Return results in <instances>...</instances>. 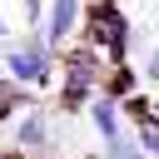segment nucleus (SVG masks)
I'll use <instances>...</instances> for the list:
<instances>
[{
  "mask_svg": "<svg viewBox=\"0 0 159 159\" xmlns=\"http://www.w3.org/2000/svg\"><path fill=\"white\" fill-rule=\"evenodd\" d=\"M10 139H15V154H50V144H55V119H50L40 104H30V109H20V114L10 119Z\"/></svg>",
  "mask_w": 159,
  "mask_h": 159,
  "instance_id": "nucleus-3",
  "label": "nucleus"
},
{
  "mask_svg": "<svg viewBox=\"0 0 159 159\" xmlns=\"http://www.w3.org/2000/svg\"><path fill=\"white\" fill-rule=\"evenodd\" d=\"M84 114H89V129L99 134V144H109V139H119V134H124V114H119V104H114L109 94H94Z\"/></svg>",
  "mask_w": 159,
  "mask_h": 159,
  "instance_id": "nucleus-5",
  "label": "nucleus"
},
{
  "mask_svg": "<svg viewBox=\"0 0 159 159\" xmlns=\"http://www.w3.org/2000/svg\"><path fill=\"white\" fill-rule=\"evenodd\" d=\"M5 75L20 89H50L55 84V50L40 35H25L15 45H5Z\"/></svg>",
  "mask_w": 159,
  "mask_h": 159,
  "instance_id": "nucleus-2",
  "label": "nucleus"
},
{
  "mask_svg": "<svg viewBox=\"0 0 159 159\" xmlns=\"http://www.w3.org/2000/svg\"><path fill=\"white\" fill-rule=\"evenodd\" d=\"M80 5L84 0H45V25H40V40L50 50H65L70 35L80 30Z\"/></svg>",
  "mask_w": 159,
  "mask_h": 159,
  "instance_id": "nucleus-4",
  "label": "nucleus"
},
{
  "mask_svg": "<svg viewBox=\"0 0 159 159\" xmlns=\"http://www.w3.org/2000/svg\"><path fill=\"white\" fill-rule=\"evenodd\" d=\"M144 80H149V84H159V50L144 60Z\"/></svg>",
  "mask_w": 159,
  "mask_h": 159,
  "instance_id": "nucleus-7",
  "label": "nucleus"
},
{
  "mask_svg": "<svg viewBox=\"0 0 159 159\" xmlns=\"http://www.w3.org/2000/svg\"><path fill=\"white\" fill-rule=\"evenodd\" d=\"M134 139H139V154H144V159H159V119L134 124Z\"/></svg>",
  "mask_w": 159,
  "mask_h": 159,
  "instance_id": "nucleus-6",
  "label": "nucleus"
},
{
  "mask_svg": "<svg viewBox=\"0 0 159 159\" xmlns=\"http://www.w3.org/2000/svg\"><path fill=\"white\" fill-rule=\"evenodd\" d=\"M0 70H5V40H0Z\"/></svg>",
  "mask_w": 159,
  "mask_h": 159,
  "instance_id": "nucleus-8",
  "label": "nucleus"
},
{
  "mask_svg": "<svg viewBox=\"0 0 159 159\" xmlns=\"http://www.w3.org/2000/svg\"><path fill=\"white\" fill-rule=\"evenodd\" d=\"M84 35H89L84 45H94L109 65H124V55H129V45H134V20L124 15L119 0H99V5H89Z\"/></svg>",
  "mask_w": 159,
  "mask_h": 159,
  "instance_id": "nucleus-1",
  "label": "nucleus"
}]
</instances>
